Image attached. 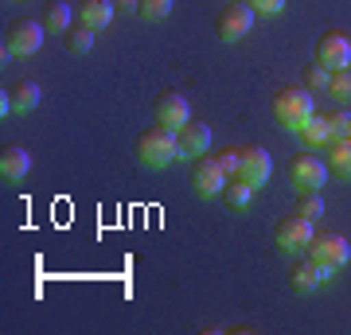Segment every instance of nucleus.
<instances>
[{
    "label": "nucleus",
    "mask_w": 351,
    "mask_h": 335,
    "mask_svg": "<svg viewBox=\"0 0 351 335\" xmlns=\"http://www.w3.org/2000/svg\"><path fill=\"white\" fill-rule=\"evenodd\" d=\"M239 175L250 187H265V184H269V175H274V156H269L265 149H242Z\"/></svg>",
    "instance_id": "nucleus-10"
},
{
    "label": "nucleus",
    "mask_w": 351,
    "mask_h": 335,
    "mask_svg": "<svg viewBox=\"0 0 351 335\" xmlns=\"http://www.w3.org/2000/svg\"><path fill=\"white\" fill-rule=\"evenodd\" d=\"M328 82H332V71H328L324 62H313V66L304 71V86L313 90V94H320V90H328Z\"/></svg>",
    "instance_id": "nucleus-25"
},
{
    "label": "nucleus",
    "mask_w": 351,
    "mask_h": 335,
    "mask_svg": "<svg viewBox=\"0 0 351 335\" xmlns=\"http://www.w3.org/2000/svg\"><path fill=\"white\" fill-rule=\"evenodd\" d=\"M27 172H32V156H27L24 145H8V149L0 152V175H4V179L20 184Z\"/></svg>",
    "instance_id": "nucleus-14"
},
{
    "label": "nucleus",
    "mask_w": 351,
    "mask_h": 335,
    "mask_svg": "<svg viewBox=\"0 0 351 335\" xmlns=\"http://www.w3.org/2000/svg\"><path fill=\"white\" fill-rule=\"evenodd\" d=\"M316 62H324L328 71H343V66H351V39L339 36V32H328V36L316 43Z\"/></svg>",
    "instance_id": "nucleus-9"
},
{
    "label": "nucleus",
    "mask_w": 351,
    "mask_h": 335,
    "mask_svg": "<svg viewBox=\"0 0 351 335\" xmlns=\"http://www.w3.org/2000/svg\"><path fill=\"white\" fill-rule=\"evenodd\" d=\"M137 156H141V164H149V168H164V164L180 160L176 129H164V125L145 129V133H141V140H137Z\"/></svg>",
    "instance_id": "nucleus-2"
},
{
    "label": "nucleus",
    "mask_w": 351,
    "mask_h": 335,
    "mask_svg": "<svg viewBox=\"0 0 351 335\" xmlns=\"http://www.w3.org/2000/svg\"><path fill=\"white\" fill-rule=\"evenodd\" d=\"M226 179H230V175L219 168V160H195V168H191V187H195L203 199L223 195V191H226Z\"/></svg>",
    "instance_id": "nucleus-7"
},
{
    "label": "nucleus",
    "mask_w": 351,
    "mask_h": 335,
    "mask_svg": "<svg viewBox=\"0 0 351 335\" xmlns=\"http://www.w3.org/2000/svg\"><path fill=\"white\" fill-rule=\"evenodd\" d=\"M191 121V106L184 94H176V90H168V94H160L156 98V125H164V129H184V125Z\"/></svg>",
    "instance_id": "nucleus-5"
},
{
    "label": "nucleus",
    "mask_w": 351,
    "mask_h": 335,
    "mask_svg": "<svg viewBox=\"0 0 351 335\" xmlns=\"http://www.w3.org/2000/svg\"><path fill=\"white\" fill-rule=\"evenodd\" d=\"M254 12H262V16H277L281 8H285V0H246Z\"/></svg>",
    "instance_id": "nucleus-28"
},
{
    "label": "nucleus",
    "mask_w": 351,
    "mask_h": 335,
    "mask_svg": "<svg viewBox=\"0 0 351 335\" xmlns=\"http://www.w3.org/2000/svg\"><path fill=\"white\" fill-rule=\"evenodd\" d=\"M289 175H293V187L297 191H320L328 179V164L320 156H297L293 168H289Z\"/></svg>",
    "instance_id": "nucleus-6"
},
{
    "label": "nucleus",
    "mask_w": 351,
    "mask_h": 335,
    "mask_svg": "<svg viewBox=\"0 0 351 335\" xmlns=\"http://www.w3.org/2000/svg\"><path fill=\"white\" fill-rule=\"evenodd\" d=\"M176 145H180V160H195V156H207V149H211V125H184L180 133H176Z\"/></svg>",
    "instance_id": "nucleus-11"
},
{
    "label": "nucleus",
    "mask_w": 351,
    "mask_h": 335,
    "mask_svg": "<svg viewBox=\"0 0 351 335\" xmlns=\"http://www.w3.org/2000/svg\"><path fill=\"white\" fill-rule=\"evenodd\" d=\"M43 36H47V27L36 24V20H16L8 27V43H12L16 55H36L43 47Z\"/></svg>",
    "instance_id": "nucleus-12"
},
{
    "label": "nucleus",
    "mask_w": 351,
    "mask_h": 335,
    "mask_svg": "<svg viewBox=\"0 0 351 335\" xmlns=\"http://www.w3.org/2000/svg\"><path fill=\"white\" fill-rule=\"evenodd\" d=\"M313 234H316L313 223L293 211L289 219H281V223H277V234H274V238H277V246L285 249V253H301V249H308Z\"/></svg>",
    "instance_id": "nucleus-4"
},
{
    "label": "nucleus",
    "mask_w": 351,
    "mask_h": 335,
    "mask_svg": "<svg viewBox=\"0 0 351 335\" xmlns=\"http://www.w3.org/2000/svg\"><path fill=\"white\" fill-rule=\"evenodd\" d=\"M316 113V101H313V90H277V98H274V117L281 125H285L289 133H301V125L308 121Z\"/></svg>",
    "instance_id": "nucleus-1"
},
{
    "label": "nucleus",
    "mask_w": 351,
    "mask_h": 335,
    "mask_svg": "<svg viewBox=\"0 0 351 335\" xmlns=\"http://www.w3.org/2000/svg\"><path fill=\"white\" fill-rule=\"evenodd\" d=\"M215 160H219V168H223L226 175H239V164H242V149H226V152H219Z\"/></svg>",
    "instance_id": "nucleus-27"
},
{
    "label": "nucleus",
    "mask_w": 351,
    "mask_h": 335,
    "mask_svg": "<svg viewBox=\"0 0 351 335\" xmlns=\"http://www.w3.org/2000/svg\"><path fill=\"white\" fill-rule=\"evenodd\" d=\"M113 16H117V4H113V0H82V4H78V20L90 24L94 32H106Z\"/></svg>",
    "instance_id": "nucleus-15"
},
{
    "label": "nucleus",
    "mask_w": 351,
    "mask_h": 335,
    "mask_svg": "<svg viewBox=\"0 0 351 335\" xmlns=\"http://www.w3.org/2000/svg\"><path fill=\"white\" fill-rule=\"evenodd\" d=\"M8 98H12V110L16 113H27V110H36L39 98H43V90H39V82H16L12 90H8Z\"/></svg>",
    "instance_id": "nucleus-17"
},
{
    "label": "nucleus",
    "mask_w": 351,
    "mask_h": 335,
    "mask_svg": "<svg viewBox=\"0 0 351 335\" xmlns=\"http://www.w3.org/2000/svg\"><path fill=\"white\" fill-rule=\"evenodd\" d=\"M8 113H12V98H8V90H4V94H0V117H8Z\"/></svg>",
    "instance_id": "nucleus-30"
},
{
    "label": "nucleus",
    "mask_w": 351,
    "mask_h": 335,
    "mask_svg": "<svg viewBox=\"0 0 351 335\" xmlns=\"http://www.w3.org/2000/svg\"><path fill=\"white\" fill-rule=\"evenodd\" d=\"M328 94H332L336 101H351V66H343V71H332Z\"/></svg>",
    "instance_id": "nucleus-23"
},
{
    "label": "nucleus",
    "mask_w": 351,
    "mask_h": 335,
    "mask_svg": "<svg viewBox=\"0 0 351 335\" xmlns=\"http://www.w3.org/2000/svg\"><path fill=\"white\" fill-rule=\"evenodd\" d=\"M254 191H258V187H250L242 175H234V179H226L223 195H226V203H230L234 211H246V207H250V199H254Z\"/></svg>",
    "instance_id": "nucleus-19"
},
{
    "label": "nucleus",
    "mask_w": 351,
    "mask_h": 335,
    "mask_svg": "<svg viewBox=\"0 0 351 335\" xmlns=\"http://www.w3.org/2000/svg\"><path fill=\"white\" fill-rule=\"evenodd\" d=\"M117 12H141V0H113Z\"/></svg>",
    "instance_id": "nucleus-29"
},
{
    "label": "nucleus",
    "mask_w": 351,
    "mask_h": 335,
    "mask_svg": "<svg viewBox=\"0 0 351 335\" xmlns=\"http://www.w3.org/2000/svg\"><path fill=\"white\" fill-rule=\"evenodd\" d=\"M176 0H141V16L145 20H164V16L172 12Z\"/></svg>",
    "instance_id": "nucleus-26"
},
{
    "label": "nucleus",
    "mask_w": 351,
    "mask_h": 335,
    "mask_svg": "<svg viewBox=\"0 0 351 335\" xmlns=\"http://www.w3.org/2000/svg\"><path fill=\"white\" fill-rule=\"evenodd\" d=\"M328 168L343 179H351V140H336L332 145V156H328Z\"/></svg>",
    "instance_id": "nucleus-21"
},
{
    "label": "nucleus",
    "mask_w": 351,
    "mask_h": 335,
    "mask_svg": "<svg viewBox=\"0 0 351 335\" xmlns=\"http://www.w3.org/2000/svg\"><path fill=\"white\" fill-rule=\"evenodd\" d=\"M308 253H313V261H320V265H328V269H339V265H348L351 246H348V238H343V234L324 230V234H313Z\"/></svg>",
    "instance_id": "nucleus-3"
},
{
    "label": "nucleus",
    "mask_w": 351,
    "mask_h": 335,
    "mask_svg": "<svg viewBox=\"0 0 351 335\" xmlns=\"http://www.w3.org/2000/svg\"><path fill=\"white\" fill-rule=\"evenodd\" d=\"M336 273V269H328V265H320V261H301L297 269H293V288L297 293H313V288H320L328 281V277Z\"/></svg>",
    "instance_id": "nucleus-13"
},
{
    "label": "nucleus",
    "mask_w": 351,
    "mask_h": 335,
    "mask_svg": "<svg viewBox=\"0 0 351 335\" xmlns=\"http://www.w3.org/2000/svg\"><path fill=\"white\" fill-rule=\"evenodd\" d=\"M297 137L304 140V149H320V145H332V137H328V117H308V121L301 125V133Z\"/></svg>",
    "instance_id": "nucleus-18"
},
{
    "label": "nucleus",
    "mask_w": 351,
    "mask_h": 335,
    "mask_svg": "<svg viewBox=\"0 0 351 335\" xmlns=\"http://www.w3.org/2000/svg\"><path fill=\"white\" fill-rule=\"evenodd\" d=\"M43 27L55 32V36H66V32L75 27V20H71V4H66V0H51L47 12H43Z\"/></svg>",
    "instance_id": "nucleus-16"
},
{
    "label": "nucleus",
    "mask_w": 351,
    "mask_h": 335,
    "mask_svg": "<svg viewBox=\"0 0 351 335\" xmlns=\"http://www.w3.org/2000/svg\"><path fill=\"white\" fill-rule=\"evenodd\" d=\"M328 137L336 140H351V113H328Z\"/></svg>",
    "instance_id": "nucleus-24"
},
{
    "label": "nucleus",
    "mask_w": 351,
    "mask_h": 335,
    "mask_svg": "<svg viewBox=\"0 0 351 335\" xmlns=\"http://www.w3.org/2000/svg\"><path fill=\"white\" fill-rule=\"evenodd\" d=\"M250 27H254V8L250 4H226L223 12H219V36H223L226 43H239Z\"/></svg>",
    "instance_id": "nucleus-8"
},
{
    "label": "nucleus",
    "mask_w": 351,
    "mask_h": 335,
    "mask_svg": "<svg viewBox=\"0 0 351 335\" xmlns=\"http://www.w3.org/2000/svg\"><path fill=\"white\" fill-rule=\"evenodd\" d=\"M94 36H98V32H94L90 24H82V20H78V24L63 36V39H66V51H75V55H86V51L94 47Z\"/></svg>",
    "instance_id": "nucleus-20"
},
{
    "label": "nucleus",
    "mask_w": 351,
    "mask_h": 335,
    "mask_svg": "<svg viewBox=\"0 0 351 335\" xmlns=\"http://www.w3.org/2000/svg\"><path fill=\"white\" fill-rule=\"evenodd\" d=\"M297 214H301V219H308V223H316V219H324V199H320V191H301Z\"/></svg>",
    "instance_id": "nucleus-22"
}]
</instances>
